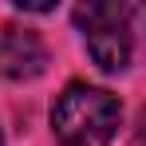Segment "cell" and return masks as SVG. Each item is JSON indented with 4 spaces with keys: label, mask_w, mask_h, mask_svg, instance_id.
Masks as SVG:
<instances>
[{
    "label": "cell",
    "mask_w": 146,
    "mask_h": 146,
    "mask_svg": "<svg viewBox=\"0 0 146 146\" xmlns=\"http://www.w3.org/2000/svg\"><path fill=\"white\" fill-rule=\"evenodd\" d=\"M119 99L91 83H71L51 107L59 146H107L119 130Z\"/></svg>",
    "instance_id": "cell-1"
},
{
    "label": "cell",
    "mask_w": 146,
    "mask_h": 146,
    "mask_svg": "<svg viewBox=\"0 0 146 146\" xmlns=\"http://www.w3.org/2000/svg\"><path fill=\"white\" fill-rule=\"evenodd\" d=\"M138 142L146 146V111H142V115H138Z\"/></svg>",
    "instance_id": "cell-4"
},
{
    "label": "cell",
    "mask_w": 146,
    "mask_h": 146,
    "mask_svg": "<svg viewBox=\"0 0 146 146\" xmlns=\"http://www.w3.org/2000/svg\"><path fill=\"white\" fill-rule=\"evenodd\" d=\"M75 24L83 28L87 51L103 71H122L130 63V8L126 4H111V0H95V4H79L75 8Z\"/></svg>",
    "instance_id": "cell-2"
},
{
    "label": "cell",
    "mask_w": 146,
    "mask_h": 146,
    "mask_svg": "<svg viewBox=\"0 0 146 146\" xmlns=\"http://www.w3.org/2000/svg\"><path fill=\"white\" fill-rule=\"evenodd\" d=\"M48 67V48L28 28H4L0 32V75L4 79H36Z\"/></svg>",
    "instance_id": "cell-3"
}]
</instances>
